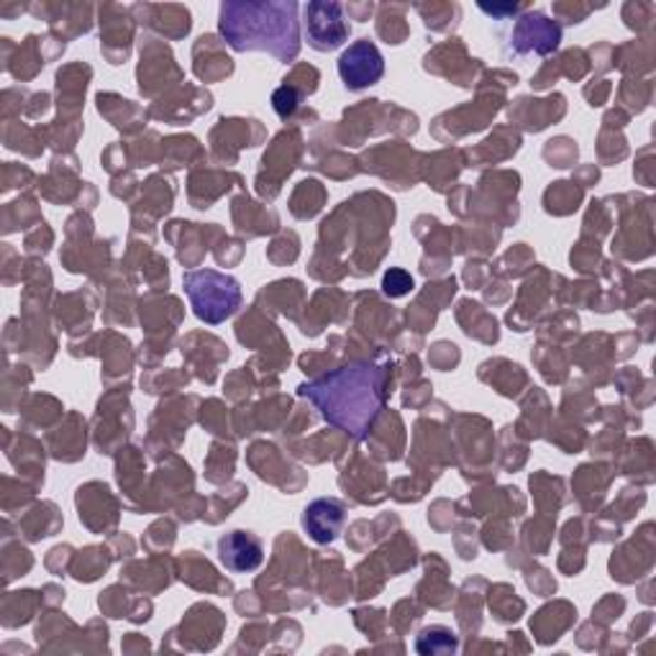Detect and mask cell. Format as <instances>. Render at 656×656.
Listing matches in <instances>:
<instances>
[{
  "mask_svg": "<svg viewBox=\"0 0 656 656\" xmlns=\"http://www.w3.org/2000/svg\"><path fill=\"white\" fill-rule=\"evenodd\" d=\"M300 395L311 400L338 431L365 439L385 406V373L369 362H354L300 385Z\"/></svg>",
  "mask_w": 656,
  "mask_h": 656,
  "instance_id": "6da1fadb",
  "label": "cell"
},
{
  "mask_svg": "<svg viewBox=\"0 0 656 656\" xmlns=\"http://www.w3.org/2000/svg\"><path fill=\"white\" fill-rule=\"evenodd\" d=\"M221 31L236 52L265 50L290 62L300 50L298 3H224Z\"/></svg>",
  "mask_w": 656,
  "mask_h": 656,
  "instance_id": "7a4b0ae2",
  "label": "cell"
},
{
  "mask_svg": "<svg viewBox=\"0 0 656 656\" xmlns=\"http://www.w3.org/2000/svg\"><path fill=\"white\" fill-rule=\"evenodd\" d=\"M185 292L195 315L205 323H221L236 313L241 303L239 282L216 270L185 275Z\"/></svg>",
  "mask_w": 656,
  "mask_h": 656,
  "instance_id": "3957f363",
  "label": "cell"
},
{
  "mask_svg": "<svg viewBox=\"0 0 656 656\" xmlns=\"http://www.w3.org/2000/svg\"><path fill=\"white\" fill-rule=\"evenodd\" d=\"M308 44L319 52L338 50L349 36V23L344 21L342 3H308L305 6Z\"/></svg>",
  "mask_w": 656,
  "mask_h": 656,
  "instance_id": "277c9868",
  "label": "cell"
},
{
  "mask_svg": "<svg viewBox=\"0 0 656 656\" xmlns=\"http://www.w3.org/2000/svg\"><path fill=\"white\" fill-rule=\"evenodd\" d=\"M338 75L349 90H365L385 75V60L369 39H359L338 60Z\"/></svg>",
  "mask_w": 656,
  "mask_h": 656,
  "instance_id": "5b68a950",
  "label": "cell"
},
{
  "mask_svg": "<svg viewBox=\"0 0 656 656\" xmlns=\"http://www.w3.org/2000/svg\"><path fill=\"white\" fill-rule=\"evenodd\" d=\"M218 557L232 572H255L265 559L262 541L249 531H232L218 541Z\"/></svg>",
  "mask_w": 656,
  "mask_h": 656,
  "instance_id": "8992f818",
  "label": "cell"
},
{
  "mask_svg": "<svg viewBox=\"0 0 656 656\" xmlns=\"http://www.w3.org/2000/svg\"><path fill=\"white\" fill-rule=\"evenodd\" d=\"M346 520L344 503L334 501V497H321V501L311 503L303 513V528L315 544H331L342 531Z\"/></svg>",
  "mask_w": 656,
  "mask_h": 656,
  "instance_id": "52a82bcc",
  "label": "cell"
},
{
  "mask_svg": "<svg viewBox=\"0 0 656 656\" xmlns=\"http://www.w3.org/2000/svg\"><path fill=\"white\" fill-rule=\"evenodd\" d=\"M562 39V29L557 23H551L544 13H531L524 15L518 23L516 34H513V42L518 44V52H541L547 54L555 50Z\"/></svg>",
  "mask_w": 656,
  "mask_h": 656,
  "instance_id": "ba28073f",
  "label": "cell"
},
{
  "mask_svg": "<svg viewBox=\"0 0 656 656\" xmlns=\"http://www.w3.org/2000/svg\"><path fill=\"white\" fill-rule=\"evenodd\" d=\"M416 646L421 654H454L456 638L452 631L444 626H431V628H426L421 636H418Z\"/></svg>",
  "mask_w": 656,
  "mask_h": 656,
  "instance_id": "9c48e42d",
  "label": "cell"
},
{
  "mask_svg": "<svg viewBox=\"0 0 656 656\" xmlns=\"http://www.w3.org/2000/svg\"><path fill=\"white\" fill-rule=\"evenodd\" d=\"M383 288L390 298H400V295H406L408 290H413V278H410V275H406L402 270H390L385 275Z\"/></svg>",
  "mask_w": 656,
  "mask_h": 656,
  "instance_id": "30bf717a",
  "label": "cell"
},
{
  "mask_svg": "<svg viewBox=\"0 0 656 656\" xmlns=\"http://www.w3.org/2000/svg\"><path fill=\"white\" fill-rule=\"evenodd\" d=\"M272 103H275V110H278L280 118H288V116H292V110L298 108L300 98H298V93L290 88V85H282V88L275 93Z\"/></svg>",
  "mask_w": 656,
  "mask_h": 656,
  "instance_id": "8fae6325",
  "label": "cell"
}]
</instances>
